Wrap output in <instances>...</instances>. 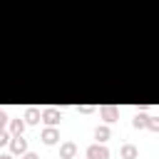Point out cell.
Wrapping results in <instances>:
<instances>
[{
    "instance_id": "cell-1",
    "label": "cell",
    "mask_w": 159,
    "mask_h": 159,
    "mask_svg": "<svg viewBox=\"0 0 159 159\" xmlns=\"http://www.w3.org/2000/svg\"><path fill=\"white\" fill-rule=\"evenodd\" d=\"M84 157H87V159H109V149L97 142V144H89V147H87Z\"/></svg>"
},
{
    "instance_id": "cell-2",
    "label": "cell",
    "mask_w": 159,
    "mask_h": 159,
    "mask_svg": "<svg viewBox=\"0 0 159 159\" xmlns=\"http://www.w3.org/2000/svg\"><path fill=\"white\" fill-rule=\"evenodd\" d=\"M60 119H62L60 109H55V107L42 109V119H40V122H45V127H57V124H60Z\"/></svg>"
},
{
    "instance_id": "cell-3",
    "label": "cell",
    "mask_w": 159,
    "mask_h": 159,
    "mask_svg": "<svg viewBox=\"0 0 159 159\" xmlns=\"http://www.w3.org/2000/svg\"><path fill=\"white\" fill-rule=\"evenodd\" d=\"M10 152L22 157V154L27 152V139H22V134H12V137H10Z\"/></svg>"
},
{
    "instance_id": "cell-4",
    "label": "cell",
    "mask_w": 159,
    "mask_h": 159,
    "mask_svg": "<svg viewBox=\"0 0 159 159\" xmlns=\"http://www.w3.org/2000/svg\"><path fill=\"white\" fill-rule=\"evenodd\" d=\"M99 117H102L104 122H117V119H119V109H117L114 104H102V107H99Z\"/></svg>"
},
{
    "instance_id": "cell-5",
    "label": "cell",
    "mask_w": 159,
    "mask_h": 159,
    "mask_svg": "<svg viewBox=\"0 0 159 159\" xmlns=\"http://www.w3.org/2000/svg\"><path fill=\"white\" fill-rule=\"evenodd\" d=\"M40 139H42L47 147L57 144V142H60V132H57V127H45V129H42V134H40Z\"/></svg>"
},
{
    "instance_id": "cell-6",
    "label": "cell",
    "mask_w": 159,
    "mask_h": 159,
    "mask_svg": "<svg viewBox=\"0 0 159 159\" xmlns=\"http://www.w3.org/2000/svg\"><path fill=\"white\" fill-rule=\"evenodd\" d=\"M22 119H25V124H40L42 112H40L37 107H27V109H25V114H22Z\"/></svg>"
},
{
    "instance_id": "cell-7",
    "label": "cell",
    "mask_w": 159,
    "mask_h": 159,
    "mask_svg": "<svg viewBox=\"0 0 159 159\" xmlns=\"http://www.w3.org/2000/svg\"><path fill=\"white\" fill-rule=\"evenodd\" d=\"M77 157V144L75 142H62L60 144V159H72Z\"/></svg>"
},
{
    "instance_id": "cell-8",
    "label": "cell",
    "mask_w": 159,
    "mask_h": 159,
    "mask_svg": "<svg viewBox=\"0 0 159 159\" xmlns=\"http://www.w3.org/2000/svg\"><path fill=\"white\" fill-rule=\"evenodd\" d=\"M119 157H122V159H137V157H139V149H137L134 144L127 142V144L119 147Z\"/></svg>"
},
{
    "instance_id": "cell-9",
    "label": "cell",
    "mask_w": 159,
    "mask_h": 159,
    "mask_svg": "<svg viewBox=\"0 0 159 159\" xmlns=\"http://www.w3.org/2000/svg\"><path fill=\"white\" fill-rule=\"evenodd\" d=\"M147 122H149V114H147L144 109H139V112L134 114V119H132V127H134V129H147Z\"/></svg>"
},
{
    "instance_id": "cell-10",
    "label": "cell",
    "mask_w": 159,
    "mask_h": 159,
    "mask_svg": "<svg viewBox=\"0 0 159 159\" xmlns=\"http://www.w3.org/2000/svg\"><path fill=\"white\" fill-rule=\"evenodd\" d=\"M109 137H112V129H109L107 124H99V127H94V139H97L99 144H104Z\"/></svg>"
},
{
    "instance_id": "cell-11",
    "label": "cell",
    "mask_w": 159,
    "mask_h": 159,
    "mask_svg": "<svg viewBox=\"0 0 159 159\" xmlns=\"http://www.w3.org/2000/svg\"><path fill=\"white\" fill-rule=\"evenodd\" d=\"M7 127H10V129H7L10 134H22L27 124H25V119H20V117H17V119H10V122H7Z\"/></svg>"
},
{
    "instance_id": "cell-12",
    "label": "cell",
    "mask_w": 159,
    "mask_h": 159,
    "mask_svg": "<svg viewBox=\"0 0 159 159\" xmlns=\"http://www.w3.org/2000/svg\"><path fill=\"white\" fill-rule=\"evenodd\" d=\"M147 129H152V132H159V117H149V122H147Z\"/></svg>"
},
{
    "instance_id": "cell-13",
    "label": "cell",
    "mask_w": 159,
    "mask_h": 159,
    "mask_svg": "<svg viewBox=\"0 0 159 159\" xmlns=\"http://www.w3.org/2000/svg\"><path fill=\"white\" fill-rule=\"evenodd\" d=\"M7 122H10V119H7V112H5V109H0V132H5Z\"/></svg>"
},
{
    "instance_id": "cell-14",
    "label": "cell",
    "mask_w": 159,
    "mask_h": 159,
    "mask_svg": "<svg viewBox=\"0 0 159 159\" xmlns=\"http://www.w3.org/2000/svg\"><path fill=\"white\" fill-rule=\"evenodd\" d=\"M10 132H0V147H5V144H10Z\"/></svg>"
},
{
    "instance_id": "cell-15",
    "label": "cell",
    "mask_w": 159,
    "mask_h": 159,
    "mask_svg": "<svg viewBox=\"0 0 159 159\" xmlns=\"http://www.w3.org/2000/svg\"><path fill=\"white\" fill-rule=\"evenodd\" d=\"M77 109H80L82 114H89V112H94V107H92V104H82V107H77Z\"/></svg>"
},
{
    "instance_id": "cell-16",
    "label": "cell",
    "mask_w": 159,
    "mask_h": 159,
    "mask_svg": "<svg viewBox=\"0 0 159 159\" xmlns=\"http://www.w3.org/2000/svg\"><path fill=\"white\" fill-rule=\"evenodd\" d=\"M20 159H40V157H37V154H35V152H30V149H27V152H25V154H22V157H20Z\"/></svg>"
},
{
    "instance_id": "cell-17",
    "label": "cell",
    "mask_w": 159,
    "mask_h": 159,
    "mask_svg": "<svg viewBox=\"0 0 159 159\" xmlns=\"http://www.w3.org/2000/svg\"><path fill=\"white\" fill-rule=\"evenodd\" d=\"M0 159H15L12 154H0Z\"/></svg>"
},
{
    "instance_id": "cell-18",
    "label": "cell",
    "mask_w": 159,
    "mask_h": 159,
    "mask_svg": "<svg viewBox=\"0 0 159 159\" xmlns=\"http://www.w3.org/2000/svg\"><path fill=\"white\" fill-rule=\"evenodd\" d=\"M72 159H80V157H72Z\"/></svg>"
}]
</instances>
